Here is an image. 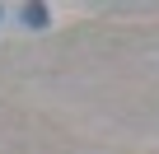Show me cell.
I'll return each mask as SVG.
<instances>
[{
    "label": "cell",
    "mask_w": 159,
    "mask_h": 154,
    "mask_svg": "<svg viewBox=\"0 0 159 154\" xmlns=\"http://www.w3.org/2000/svg\"><path fill=\"white\" fill-rule=\"evenodd\" d=\"M24 24H28V28H42V24H47V10H42V5H24Z\"/></svg>",
    "instance_id": "obj_1"
}]
</instances>
